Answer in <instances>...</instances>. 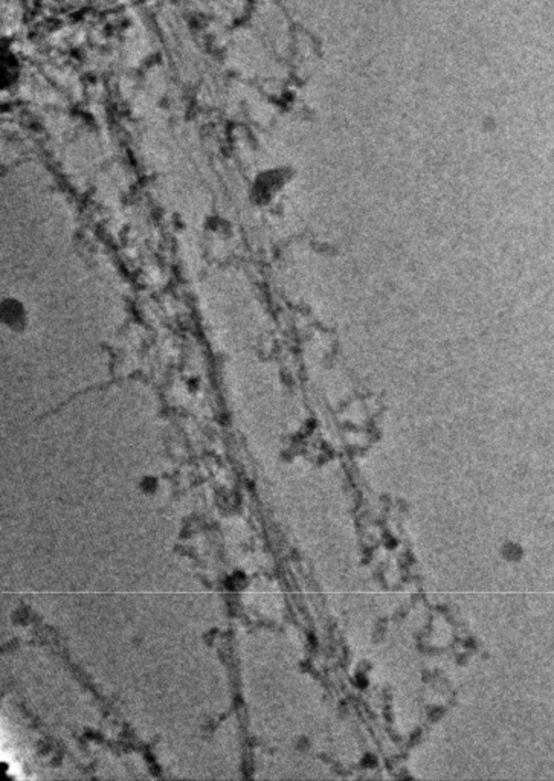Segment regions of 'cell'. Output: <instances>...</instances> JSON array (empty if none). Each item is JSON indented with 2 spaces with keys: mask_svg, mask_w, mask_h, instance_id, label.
Instances as JSON below:
<instances>
[{
  "mask_svg": "<svg viewBox=\"0 0 554 781\" xmlns=\"http://www.w3.org/2000/svg\"><path fill=\"white\" fill-rule=\"evenodd\" d=\"M233 225L220 216H211L203 223V242L212 259H223L233 244Z\"/></svg>",
  "mask_w": 554,
  "mask_h": 781,
  "instance_id": "6da1fadb",
  "label": "cell"
},
{
  "mask_svg": "<svg viewBox=\"0 0 554 781\" xmlns=\"http://www.w3.org/2000/svg\"><path fill=\"white\" fill-rule=\"evenodd\" d=\"M287 182H289L287 176L280 175L278 171H268L253 180L249 199L253 205L260 206V208L269 206L270 203L277 201V197L287 185Z\"/></svg>",
  "mask_w": 554,
  "mask_h": 781,
  "instance_id": "7a4b0ae2",
  "label": "cell"
},
{
  "mask_svg": "<svg viewBox=\"0 0 554 781\" xmlns=\"http://www.w3.org/2000/svg\"><path fill=\"white\" fill-rule=\"evenodd\" d=\"M0 323L11 333L21 334L27 332L31 323L29 308L16 296H6L0 302Z\"/></svg>",
  "mask_w": 554,
  "mask_h": 781,
  "instance_id": "3957f363",
  "label": "cell"
},
{
  "mask_svg": "<svg viewBox=\"0 0 554 781\" xmlns=\"http://www.w3.org/2000/svg\"><path fill=\"white\" fill-rule=\"evenodd\" d=\"M143 486L145 490H154V486H156V481L152 480V478H148V480H145V482H144Z\"/></svg>",
  "mask_w": 554,
  "mask_h": 781,
  "instance_id": "277c9868",
  "label": "cell"
}]
</instances>
